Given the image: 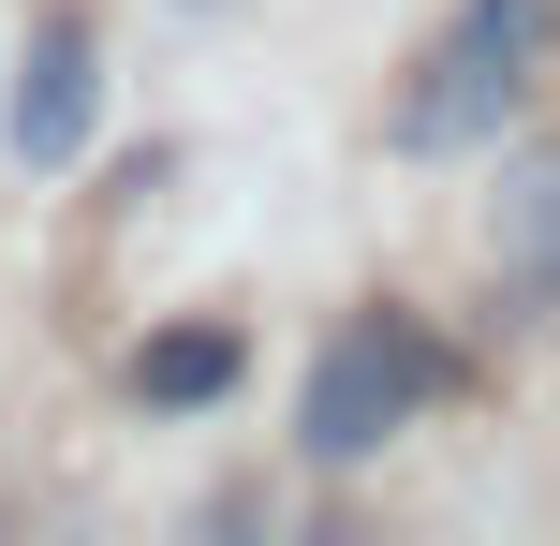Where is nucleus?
Masks as SVG:
<instances>
[{
    "mask_svg": "<svg viewBox=\"0 0 560 546\" xmlns=\"http://www.w3.org/2000/svg\"><path fill=\"white\" fill-rule=\"evenodd\" d=\"M546 59H560V0H457V30L413 59V89H398V148H413V163L487 148L516 104H532Z\"/></svg>",
    "mask_w": 560,
    "mask_h": 546,
    "instance_id": "nucleus-1",
    "label": "nucleus"
},
{
    "mask_svg": "<svg viewBox=\"0 0 560 546\" xmlns=\"http://www.w3.org/2000/svg\"><path fill=\"white\" fill-rule=\"evenodd\" d=\"M428 384H443V355H428V325H398V311H369V325H339L325 355H310V399H295V443L325 473H354V458H384L398 429L428 414Z\"/></svg>",
    "mask_w": 560,
    "mask_h": 546,
    "instance_id": "nucleus-2",
    "label": "nucleus"
},
{
    "mask_svg": "<svg viewBox=\"0 0 560 546\" xmlns=\"http://www.w3.org/2000/svg\"><path fill=\"white\" fill-rule=\"evenodd\" d=\"M89 118H104V45H89L74 15H45L30 59H15V104H0V148H15L30 177H59L89 148Z\"/></svg>",
    "mask_w": 560,
    "mask_h": 546,
    "instance_id": "nucleus-3",
    "label": "nucleus"
},
{
    "mask_svg": "<svg viewBox=\"0 0 560 546\" xmlns=\"http://www.w3.org/2000/svg\"><path fill=\"white\" fill-rule=\"evenodd\" d=\"M236 370H252V355H236V325H163V340L133 355V399H148V414H207Z\"/></svg>",
    "mask_w": 560,
    "mask_h": 546,
    "instance_id": "nucleus-4",
    "label": "nucleus"
},
{
    "mask_svg": "<svg viewBox=\"0 0 560 546\" xmlns=\"http://www.w3.org/2000/svg\"><path fill=\"white\" fill-rule=\"evenodd\" d=\"M502 252H516V266H560V163H532V177L502 193Z\"/></svg>",
    "mask_w": 560,
    "mask_h": 546,
    "instance_id": "nucleus-5",
    "label": "nucleus"
},
{
    "mask_svg": "<svg viewBox=\"0 0 560 546\" xmlns=\"http://www.w3.org/2000/svg\"><path fill=\"white\" fill-rule=\"evenodd\" d=\"M192 15H222V0H192Z\"/></svg>",
    "mask_w": 560,
    "mask_h": 546,
    "instance_id": "nucleus-6",
    "label": "nucleus"
}]
</instances>
